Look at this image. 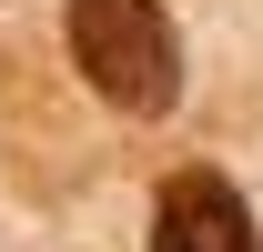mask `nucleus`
<instances>
[{"mask_svg":"<svg viewBox=\"0 0 263 252\" xmlns=\"http://www.w3.org/2000/svg\"><path fill=\"white\" fill-rule=\"evenodd\" d=\"M71 20V61L111 111L132 121H162L182 101V31H172L162 0H61Z\"/></svg>","mask_w":263,"mask_h":252,"instance_id":"f257e3e1","label":"nucleus"},{"mask_svg":"<svg viewBox=\"0 0 263 252\" xmlns=\"http://www.w3.org/2000/svg\"><path fill=\"white\" fill-rule=\"evenodd\" d=\"M152 252H263L243 182L213 172V161H182L162 182V202H152Z\"/></svg>","mask_w":263,"mask_h":252,"instance_id":"f03ea898","label":"nucleus"}]
</instances>
